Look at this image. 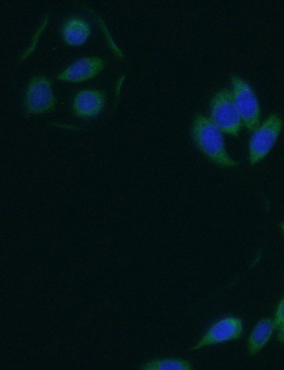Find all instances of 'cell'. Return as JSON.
I'll use <instances>...</instances> for the list:
<instances>
[{"label": "cell", "mask_w": 284, "mask_h": 370, "mask_svg": "<svg viewBox=\"0 0 284 370\" xmlns=\"http://www.w3.org/2000/svg\"><path fill=\"white\" fill-rule=\"evenodd\" d=\"M191 134L199 149L215 164L222 166H234L238 164L228 154L222 131L210 118L200 114L196 115Z\"/></svg>", "instance_id": "6da1fadb"}, {"label": "cell", "mask_w": 284, "mask_h": 370, "mask_svg": "<svg viewBox=\"0 0 284 370\" xmlns=\"http://www.w3.org/2000/svg\"><path fill=\"white\" fill-rule=\"evenodd\" d=\"M210 117L223 132L239 134L243 122L230 90L222 88L214 95L210 102Z\"/></svg>", "instance_id": "7a4b0ae2"}, {"label": "cell", "mask_w": 284, "mask_h": 370, "mask_svg": "<svg viewBox=\"0 0 284 370\" xmlns=\"http://www.w3.org/2000/svg\"><path fill=\"white\" fill-rule=\"evenodd\" d=\"M283 120L277 115L268 116L251 134L248 142V158L253 165L269 153L282 130Z\"/></svg>", "instance_id": "3957f363"}, {"label": "cell", "mask_w": 284, "mask_h": 370, "mask_svg": "<svg viewBox=\"0 0 284 370\" xmlns=\"http://www.w3.org/2000/svg\"><path fill=\"white\" fill-rule=\"evenodd\" d=\"M26 115H36L53 111L56 105L51 80L45 75L33 76L28 83L23 102Z\"/></svg>", "instance_id": "277c9868"}, {"label": "cell", "mask_w": 284, "mask_h": 370, "mask_svg": "<svg viewBox=\"0 0 284 370\" xmlns=\"http://www.w3.org/2000/svg\"><path fill=\"white\" fill-rule=\"evenodd\" d=\"M231 94L242 122L253 132L260 125L261 110L252 88L239 76L231 78Z\"/></svg>", "instance_id": "5b68a950"}, {"label": "cell", "mask_w": 284, "mask_h": 370, "mask_svg": "<svg viewBox=\"0 0 284 370\" xmlns=\"http://www.w3.org/2000/svg\"><path fill=\"white\" fill-rule=\"evenodd\" d=\"M242 334V320L234 316L225 317L214 323L192 349L238 339Z\"/></svg>", "instance_id": "8992f818"}, {"label": "cell", "mask_w": 284, "mask_h": 370, "mask_svg": "<svg viewBox=\"0 0 284 370\" xmlns=\"http://www.w3.org/2000/svg\"><path fill=\"white\" fill-rule=\"evenodd\" d=\"M105 61L97 56L77 59L60 73L56 79L70 83H80L97 77L104 69Z\"/></svg>", "instance_id": "52a82bcc"}, {"label": "cell", "mask_w": 284, "mask_h": 370, "mask_svg": "<svg viewBox=\"0 0 284 370\" xmlns=\"http://www.w3.org/2000/svg\"><path fill=\"white\" fill-rule=\"evenodd\" d=\"M105 92L101 90L86 89L75 94L72 103L73 115L80 119L89 120L97 117L104 110Z\"/></svg>", "instance_id": "ba28073f"}, {"label": "cell", "mask_w": 284, "mask_h": 370, "mask_svg": "<svg viewBox=\"0 0 284 370\" xmlns=\"http://www.w3.org/2000/svg\"><path fill=\"white\" fill-rule=\"evenodd\" d=\"M90 33L91 28L88 22L77 16L66 19L61 28L63 41L71 46H80L84 44Z\"/></svg>", "instance_id": "9c48e42d"}, {"label": "cell", "mask_w": 284, "mask_h": 370, "mask_svg": "<svg viewBox=\"0 0 284 370\" xmlns=\"http://www.w3.org/2000/svg\"><path fill=\"white\" fill-rule=\"evenodd\" d=\"M275 329L274 322L271 318H263L256 323L248 340L247 348L251 355L258 354L266 346Z\"/></svg>", "instance_id": "30bf717a"}, {"label": "cell", "mask_w": 284, "mask_h": 370, "mask_svg": "<svg viewBox=\"0 0 284 370\" xmlns=\"http://www.w3.org/2000/svg\"><path fill=\"white\" fill-rule=\"evenodd\" d=\"M144 370H190V362L182 359L166 358L148 361L141 366Z\"/></svg>", "instance_id": "8fae6325"}, {"label": "cell", "mask_w": 284, "mask_h": 370, "mask_svg": "<svg viewBox=\"0 0 284 370\" xmlns=\"http://www.w3.org/2000/svg\"><path fill=\"white\" fill-rule=\"evenodd\" d=\"M273 322L275 329L279 330L284 328V296L277 306Z\"/></svg>", "instance_id": "7c38bea8"}, {"label": "cell", "mask_w": 284, "mask_h": 370, "mask_svg": "<svg viewBox=\"0 0 284 370\" xmlns=\"http://www.w3.org/2000/svg\"><path fill=\"white\" fill-rule=\"evenodd\" d=\"M277 339L279 342L284 343V328L279 329V332L277 335Z\"/></svg>", "instance_id": "4fadbf2b"}, {"label": "cell", "mask_w": 284, "mask_h": 370, "mask_svg": "<svg viewBox=\"0 0 284 370\" xmlns=\"http://www.w3.org/2000/svg\"><path fill=\"white\" fill-rule=\"evenodd\" d=\"M280 228L284 232V221L282 223H280Z\"/></svg>", "instance_id": "5bb4252c"}]
</instances>
